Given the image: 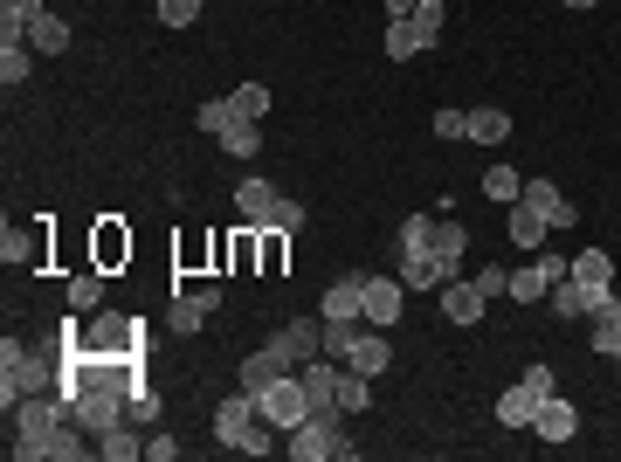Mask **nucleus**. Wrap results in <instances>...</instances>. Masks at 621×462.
Returning <instances> with one entry per match:
<instances>
[{
  "mask_svg": "<svg viewBox=\"0 0 621 462\" xmlns=\"http://www.w3.org/2000/svg\"><path fill=\"white\" fill-rule=\"evenodd\" d=\"M62 332L49 339H0V407L28 401V393H56V372H62Z\"/></svg>",
  "mask_w": 621,
  "mask_h": 462,
  "instance_id": "1",
  "label": "nucleus"
},
{
  "mask_svg": "<svg viewBox=\"0 0 621 462\" xmlns=\"http://www.w3.org/2000/svg\"><path fill=\"white\" fill-rule=\"evenodd\" d=\"M214 442H221V449H242V455H270V449H283V435L262 422L256 393H249V387H235L229 401L214 407Z\"/></svg>",
  "mask_w": 621,
  "mask_h": 462,
  "instance_id": "2",
  "label": "nucleus"
},
{
  "mask_svg": "<svg viewBox=\"0 0 621 462\" xmlns=\"http://www.w3.org/2000/svg\"><path fill=\"white\" fill-rule=\"evenodd\" d=\"M283 449H291V462H352V455H360V449L345 442V407L304 414V422L283 435Z\"/></svg>",
  "mask_w": 621,
  "mask_h": 462,
  "instance_id": "3",
  "label": "nucleus"
},
{
  "mask_svg": "<svg viewBox=\"0 0 621 462\" xmlns=\"http://www.w3.org/2000/svg\"><path fill=\"white\" fill-rule=\"evenodd\" d=\"M256 407H262V422H270L277 435H291V428L304 422V414H310V401H304V380H297V372H283L277 387H262V393H256Z\"/></svg>",
  "mask_w": 621,
  "mask_h": 462,
  "instance_id": "4",
  "label": "nucleus"
},
{
  "mask_svg": "<svg viewBox=\"0 0 621 462\" xmlns=\"http://www.w3.org/2000/svg\"><path fill=\"white\" fill-rule=\"evenodd\" d=\"M139 345H145V324L125 311H97L83 324V352H139Z\"/></svg>",
  "mask_w": 621,
  "mask_h": 462,
  "instance_id": "5",
  "label": "nucleus"
},
{
  "mask_svg": "<svg viewBox=\"0 0 621 462\" xmlns=\"http://www.w3.org/2000/svg\"><path fill=\"white\" fill-rule=\"evenodd\" d=\"M214 304H221V283H194V291H173L166 332H173V339H194V332H201V324L214 318Z\"/></svg>",
  "mask_w": 621,
  "mask_h": 462,
  "instance_id": "6",
  "label": "nucleus"
},
{
  "mask_svg": "<svg viewBox=\"0 0 621 462\" xmlns=\"http://www.w3.org/2000/svg\"><path fill=\"white\" fill-rule=\"evenodd\" d=\"M573 270V262L566 256H552V249H539V256H531L525 262V270H512V304H546V291H552V283H560Z\"/></svg>",
  "mask_w": 621,
  "mask_h": 462,
  "instance_id": "7",
  "label": "nucleus"
},
{
  "mask_svg": "<svg viewBox=\"0 0 621 462\" xmlns=\"http://www.w3.org/2000/svg\"><path fill=\"white\" fill-rule=\"evenodd\" d=\"M601 297H608V291H594V283H581L573 270H566V276L546 291V304H552V318H560V324H587L594 311H601Z\"/></svg>",
  "mask_w": 621,
  "mask_h": 462,
  "instance_id": "8",
  "label": "nucleus"
},
{
  "mask_svg": "<svg viewBox=\"0 0 621 462\" xmlns=\"http://www.w3.org/2000/svg\"><path fill=\"white\" fill-rule=\"evenodd\" d=\"M70 414H77V428L104 435L110 422H125V414H131V393H110V387H83L77 401H70Z\"/></svg>",
  "mask_w": 621,
  "mask_h": 462,
  "instance_id": "9",
  "label": "nucleus"
},
{
  "mask_svg": "<svg viewBox=\"0 0 621 462\" xmlns=\"http://www.w3.org/2000/svg\"><path fill=\"white\" fill-rule=\"evenodd\" d=\"M270 345H277V352H283L291 366L318 359V352H325V318L310 311V318H291V324H277V332H270Z\"/></svg>",
  "mask_w": 621,
  "mask_h": 462,
  "instance_id": "10",
  "label": "nucleus"
},
{
  "mask_svg": "<svg viewBox=\"0 0 621 462\" xmlns=\"http://www.w3.org/2000/svg\"><path fill=\"white\" fill-rule=\"evenodd\" d=\"M345 366H352V372H366V380H380V372L394 366V345H387V332H380V324H360V332H352V345H345Z\"/></svg>",
  "mask_w": 621,
  "mask_h": 462,
  "instance_id": "11",
  "label": "nucleus"
},
{
  "mask_svg": "<svg viewBox=\"0 0 621 462\" xmlns=\"http://www.w3.org/2000/svg\"><path fill=\"white\" fill-rule=\"evenodd\" d=\"M318 318L325 324H366V291H360V276H339L331 291L318 297Z\"/></svg>",
  "mask_w": 621,
  "mask_h": 462,
  "instance_id": "12",
  "label": "nucleus"
},
{
  "mask_svg": "<svg viewBox=\"0 0 621 462\" xmlns=\"http://www.w3.org/2000/svg\"><path fill=\"white\" fill-rule=\"evenodd\" d=\"M435 304H442V318H449V324H477V318H483V304H491V297L477 291V276H449V283L435 291Z\"/></svg>",
  "mask_w": 621,
  "mask_h": 462,
  "instance_id": "13",
  "label": "nucleus"
},
{
  "mask_svg": "<svg viewBox=\"0 0 621 462\" xmlns=\"http://www.w3.org/2000/svg\"><path fill=\"white\" fill-rule=\"evenodd\" d=\"M360 291H366V324H401V291L408 283L401 276H360Z\"/></svg>",
  "mask_w": 621,
  "mask_h": 462,
  "instance_id": "14",
  "label": "nucleus"
},
{
  "mask_svg": "<svg viewBox=\"0 0 621 462\" xmlns=\"http://www.w3.org/2000/svg\"><path fill=\"white\" fill-rule=\"evenodd\" d=\"M283 372H297V366H291V359H283V352H277V345H256V352H249V359H242V366H235V387H249V393H262V387H277V380H283Z\"/></svg>",
  "mask_w": 621,
  "mask_h": 462,
  "instance_id": "15",
  "label": "nucleus"
},
{
  "mask_svg": "<svg viewBox=\"0 0 621 462\" xmlns=\"http://www.w3.org/2000/svg\"><path fill=\"white\" fill-rule=\"evenodd\" d=\"M531 435H539V442H573V435H581V407L560 401V393H546V401H539V422H531Z\"/></svg>",
  "mask_w": 621,
  "mask_h": 462,
  "instance_id": "16",
  "label": "nucleus"
},
{
  "mask_svg": "<svg viewBox=\"0 0 621 462\" xmlns=\"http://www.w3.org/2000/svg\"><path fill=\"white\" fill-rule=\"evenodd\" d=\"M518 201H525V208H539V222H546V228H573V222H581V214H573V201H566V193L552 187V180H525Z\"/></svg>",
  "mask_w": 621,
  "mask_h": 462,
  "instance_id": "17",
  "label": "nucleus"
},
{
  "mask_svg": "<svg viewBox=\"0 0 621 462\" xmlns=\"http://www.w3.org/2000/svg\"><path fill=\"white\" fill-rule=\"evenodd\" d=\"M435 214H408V222H401V262H442L435 256ZM442 270H449V262H442ZM456 276V270H449Z\"/></svg>",
  "mask_w": 621,
  "mask_h": 462,
  "instance_id": "18",
  "label": "nucleus"
},
{
  "mask_svg": "<svg viewBox=\"0 0 621 462\" xmlns=\"http://www.w3.org/2000/svg\"><path fill=\"white\" fill-rule=\"evenodd\" d=\"M270 208H277V187L262 180V173H249V180H235V214H242L249 228H262V222H270Z\"/></svg>",
  "mask_w": 621,
  "mask_h": 462,
  "instance_id": "19",
  "label": "nucleus"
},
{
  "mask_svg": "<svg viewBox=\"0 0 621 462\" xmlns=\"http://www.w3.org/2000/svg\"><path fill=\"white\" fill-rule=\"evenodd\" d=\"M539 401H546V393L531 387V380L504 387V393H497V422H504V428H531V422H539Z\"/></svg>",
  "mask_w": 621,
  "mask_h": 462,
  "instance_id": "20",
  "label": "nucleus"
},
{
  "mask_svg": "<svg viewBox=\"0 0 621 462\" xmlns=\"http://www.w3.org/2000/svg\"><path fill=\"white\" fill-rule=\"evenodd\" d=\"M380 49H387L394 62H414V56H429L435 42L421 35V21H414V14H401V21H387V42H380Z\"/></svg>",
  "mask_w": 621,
  "mask_h": 462,
  "instance_id": "21",
  "label": "nucleus"
},
{
  "mask_svg": "<svg viewBox=\"0 0 621 462\" xmlns=\"http://www.w3.org/2000/svg\"><path fill=\"white\" fill-rule=\"evenodd\" d=\"M587 324H594V352H601V359H614V352H621V291H608L601 311H594Z\"/></svg>",
  "mask_w": 621,
  "mask_h": 462,
  "instance_id": "22",
  "label": "nucleus"
},
{
  "mask_svg": "<svg viewBox=\"0 0 621 462\" xmlns=\"http://www.w3.org/2000/svg\"><path fill=\"white\" fill-rule=\"evenodd\" d=\"M462 139H470V145H504V139H512V111H497V104H477Z\"/></svg>",
  "mask_w": 621,
  "mask_h": 462,
  "instance_id": "23",
  "label": "nucleus"
},
{
  "mask_svg": "<svg viewBox=\"0 0 621 462\" xmlns=\"http://www.w3.org/2000/svg\"><path fill=\"white\" fill-rule=\"evenodd\" d=\"M49 14L42 0H0V42H28V28Z\"/></svg>",
  "mask_w": 621,
  "mask_h": 462,
  "instance_id": "24",
  "label": "nucleus"
},
{
  "mask_svg": "<svg viewBox=\"0 0 621 462\" xmlns=\"http://www.w3.org/2000/svg\"><path fill=\"white\" fill-rule=\"evenodd\" d=\"M97 455H104V462H131V455H145V435L131 428V422H110V428L97 435Z\"/></svg>",
  "mask_w": 621,
  "mask_h": 462,
  "instance_id": "25",
  "label": "nucleus"
},
{
  "mask_svg": "<svg viewBox=\"0 0 621 462\" xmlns=\"http://www.w3.org/2000/svg\"><path fill=\"white\" fill-rule=\"evenodd\" d=\"M504 228H512V241H518V249H531V256H539L546 249V222H539V208H525V201H512V222H504Z\"/></svg>",
  "mask_w": 621,
  "mask_h": 462,
  "instance_id": "26",
  "label": "nucleus"
},
{
  "mask_svg": "<svg viewBox=\"0 0 621 462\" xmlns=\"http://www.w3.org/2000/svg\"><path fill=\"white\" fill-rule=\"evenodd\" d=\"M221 152H229V159H256L262 152V118H235L229 131H221Z\"/></svg>",
  "mask_w": 621,
  "mask_h": 462,
  "instance_id": "27",
  "label": "nucleus"
},
{
  "mask_svg": "<svg viewBox=\"0 0 621 462\" xmlns=\"http://www.w3.org/2000/svg\"><path fill=\"white\" fill-rule=\"evenodd\" d=\"M28 49H35V56H62V49H70V21H62V14H42L35 28H28Z\"/></svg>",
  "mask_w": 621,
  "mask_h": 462,
  "instance_id": "28",
  "label": "nucleus"
},
{
  "mask_svg": "<svg viewBox=\"0 0 621 462\" xmlns=\"http://www.w3.org/2000/svg\"><path fill=\"white\" fill-rule=\"evenodd\" d=\"M573 276L594 283V291H614V256L608 249H581V256H573Z\"/></svg>",
  "mask_w": 621,
  "mask_h": 462,
  "instance_id": "29",
  "label": "nucleus"
},
{
  "mask_svg": "<svg viewBox=\"0 0 621 462\" xmlns=\"http://www.w3.org/2000/svg\"><path fill=\"white\" fill-rule=\"evenodd\" d=\"M91 249H97V270H118V262L131 256V235H125L118 222H97V241H91Z\"/></svg>",
  "mask_w": 621,
  "mask_h": 462,
  "instance_id": "30",
  "label": "nucleus"
},
{
  "mask_svg": "<svg viewBox=\"0 0 621 462\" xmlns=\"http://www.w3.org/2000/svg\"><path fill=\"white\" fill-rule=\"evenodd\" d=\"M28 70H35V49H28V42H0V83L14 91V83H28Z\"/></svg>",
  "mask_w": 621,
  "mask_h": 462,
  "instance_id": "31",
  "label": "nucleus"
},
{
  "mask_svg": "<svg viewBox=\"0 0 621 462\" xmlns=\"http://www.w3.org/2000/svg\"><path fill=\"white\" fill-rule=\"evenodd\" d=\"M70 311H104V270L70 276Z\"/></svg>",
  "mask_w": 621,
  "mask_h": 462,
  "instance_id": "32",
  "label": "nucleus"
},
{
  "mask_svg": "<svg viewBox=\"0 0 621 462\" xmlns=\"http://www.w3.org/2000/svg\"><path fill=\"white\" fill-rule=\"evenodd\" d=\"M339 407H345V414H366V407H373V380H366V372H352V366H345V380H339Z\"/></svg>",
  "mask_w": 621,
  "mask_h": 462,
  "instance_id": "33",
  "label": "nucleus"
},
{
  "mask_svg": "<svg viewBox=\"0 0 621 462\" xmlns=\"http://www.w3.org/2000/svg\"><path fill=\"white\" fill-rule=\"evenodd\" d=\"M194 125H201V131H208V139H221V131H229V125H235V97H208V104H201V111H194Z\"/></svg>",
  "mask_w": 621,
  "mask_h": 462,
  "instance_id": "34",
  "label": "nucleus"
},
{
  "mask_svg": "<svg viewBox=\"0 0 621 462\" xmlns=\"http://www.w3.org/2000/svg\"><path fill=\"white\" fill-rule=\"evenodd\" d=\"M483 193H491V201H504V208H512V201H518V193H525V180H518V166H491V173H483Z\"/></svg>",
  "mask_w": 621,
  "mask_h": 462,
  "instance_id": "35",
  "label": "nucleus"
},
{
  "mask_svg": "<svg viewBox=\"0 0 621 462\" xmlns=\"http://www.w3.org/2000/svg\"><path fill=\"white\" fill-rule=\"evenodd\" d=\"M0 262H8V270H14V262H42V241L21 235V228H8V235H0Z\"/></svg>",
  "mask_w": 621,
  "mask_h": 462,
  "instance_id": "36",
  "label": "nucleus"
},
{
  "mask_svg": "<svg viewBox=\"0 0 621 462\" xmlns=\"http://www.w3.org/2000/svg\"><path fill=\"white\" fill-rule=\"evenodd\" d=\"M262 228L297 235V228H304V201H297V193H277V208H270V222H262Z\"/></svg>",
  "mask_w": 621,
  "mask_h": 462,
  "instance_id": "37",
  "label": "nucleus"
},
{
  "mask_svg": "<svg viewBox=\"0 0 621 462\" xmlns=\"http://www.w3.org/2000/svg\"><path fill=\"white\" fill-rule=\"evenodd\" d=\"M283 256H291V235L262 228V276H283Z\"/></svg>",
  "mask_w": 621,
  "mask_h": 462,
  "instance_id": "38",
  "label": "nucleus"
},
{
  "mask_svg": "<svg viewBox=\"0 0 621 462\" xmlns=\"http://www.w3.org/2000/svg\"><path fill=\"white\" fill-rule=\"evenodd\" d=\"M270 111V83H242L235 91V118H262Z\"/></svg>",
  "mask_w": 621,
  "mask_h": 462,
  "instance_id": "39",
  "label": "nucleus"
},
{
  "mask_svg": "<svg viewBox=\"0 0 621 462\" xmlns=\"http://www.w3.org/2000/svg\"><path fill=\"white\" fill-rule=\"evenodd\" d=\"M201 8H208V0H160V21H166V28H194Z\"/></svg>",
  "mask_w": 621,
  "mask_h": 462,
  "instance_id": "40",
  "label": "nucleus"
},
{
  "mask_svg": "<svg viewBox=\"0 0 621 462\" xmlns=\"http://www.w3.org/2000/svg\"><path fill=\"white\" fill-rule=\"evenodd\" d=\"M414 21H421V35H429V42H442V21H449V8H442V0H421Z\"/></svg>",
  "mask_w": 621,
  "mask_h": 462,
  "instance_id": "41",
  "label": "nucleus"
},
{
  "mask_svg": "<svg viewBox=\"0 0 621 462\" xmlns=\"http://www.w3.org/2000/svg\"><path fill=\"white\" fill-rule=\"evenodd\" d=\"M131 422H160V393H152L145 380L131 387Z\"/></svg>",
  "mask_w": 621,
  "mask_h": 462,
  "instance_id": "42",
  "label": "nucleus"
},
{
  "mask_svg": "<svg viewBox=\"0 0 621 462\" xmlns=\"http://www.w3.org/2000/svg\"><path fill=\"white\" fill-rule=\"evenodd\" d=\"M352 332H360V324H325V359H339V366H345V345H352Z\"/></svg>",
  "mask_w": 621,
  "mask_h": 462,
  "instance_id": "43",
  "label": "nucleus"
},
{
  "mask_svg": "<svg viewBox=\"0 0 621 462\" xmlns=\"http://www.w3.org/2000/svg\"><path fill=\"white\" fill-rule=\"evenodd\" d=\"M477 291L491 297V304H497V297H512V270H477Z\"/></svg>",
  "mask_w": 621,
  "mask_h": 462,
  "instance_id": "44",
  "label": "nucleus"
},
{
  "mask_svg": "<svg viewBox=\"0 0 621 462\" xmlns=\"http://www.w3.org/2000/svg\"><path fill=\"white\" fill-rule=\"evenodd\" d=\"M462 131H470V111H456V104L435 111V139H462Z\"/></svg>",
  "mask_w": 621,
  "mask_h": 462,
  "instance_id": "45",
  "label": "nucleus"
},
{
  "mask_svg": "<svg viewBox=\"0 0 621 462\" xmlns=\"http://www.w3.org/2000/svg\"><path fill=\"white\" fill-rule=\"evenodd\" d=\"M525 380L539 387V393H560V380H552V366H546V359H531V366H525Z\"/></svg>",
  "mask_w": 621,
  "mask_h": 462,
  "instance_id": "46",
  "label": "nucleus"
},
{
  "mask_svg": "<svg viewBox=\"0 0 621 462\" xmlns=\"http://www.w3.org/2000/svg\"><path fill=\"white\" fill-rule=\"evenodd\" d=\"M145 455L152 462H173V455H180V442H173V435H145Z\"/></svg>",
  "mask_w": 621,
  "mask_h": 462,
  "instance_id": "47",
  "label": "nucleus"
},
{
  "mask_svg": "<svg viewBox=\"0 0 621 462\" xmlns=\"http://www.w3.org/2000/svg\"><path fill=\"white\" fill-rule=\"evenodd\" d=\"M421 0H387V21H401V14H414Z\"/></svg>",
  "mask_w": 621,
  "mask_h": 462,
  "instance_id": "48",
  "label": "nucleus"
},
{
  "mask_svg": "<svg viewBox=\"0 0 621 462\" xmlns=\"http://www.w3.org/2000/svg\"><path fill=\"white\" fill-rule=\"evenodd\" d=\"M560 8H573V14H587V8H601V0H560Z\"/></svg>",
  "mask_w": 621,
  "mask_h": 462,
  "instance_id": "49",
  "label": "nucleus"
},
{
  "mask_svg": "<svg viewBox=\"0 0 621 462\" xmlns=\"http://www.w3.org/2000/svg\"><path fill=\"white\" fill-rule=\"evenodd\" d=\"M614 359H621V352H614Z\"/></svg>",
  "mask_w": 621,
  "mask_h": 462,
  "instance_id": "50",
  "label": "nucleus"
}]
</instances>
